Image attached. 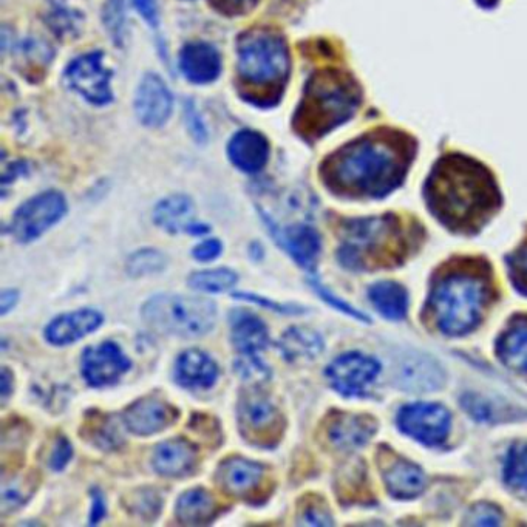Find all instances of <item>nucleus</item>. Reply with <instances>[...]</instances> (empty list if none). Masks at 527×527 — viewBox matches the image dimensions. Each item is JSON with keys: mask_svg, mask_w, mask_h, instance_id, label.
Here are the masks:
<instances>
[{"mask_svg": "<svg viewBox=\"0 0 527 527\" xmlns=\"http://www.w3.org/2000/svg\"><path fill=\"white\" fill-rule=\"evenodd\" d=\"M504 480L512 489L527 493V441L510 447L504 464Z\"/></svg>", "mask_w": 527, "mask_h": 527, "instance_id": "473e14b6", "label": "nucleus"}, {"mask_svg": "<svg viewBox=\"0 0 527 527\" xmlns=\"http://www.w3.org/2000/svg\"><path fill=\"white\" fill-rule=\"evenodd\" d=\"M231 339L238 353L257 354L268 347V328L254 314L242 310L234 311L231 314Z\"/></svg>", "mask_w": 527, "mask_h": 527, "instance_id": "a878e982", "label": "nucleus"}, {"mask_svg": "<svg viewBox=\"0 0 527 527\" xmlns=\"http://www.w3.org/2000/svg\"><path fill=\"white\" fill-rule=\"evenodd\" d=\"M467 526H498L501 524V512L492 504H476L467 514Z\"/></svg>", "mask_w": 527, "mask_h": 527, "instance_id": "ea45409f", "label": "nucleus"}, {"mask_svg": "<svg viewBox=\"0 0 527 527\" xmlns=\"http://www.w3.org/2000/svg\"><path fill=\"white\" fill-rule=\"evenodd\" d=\"M144 322L167 336L195 339L212 331L217 322V306L197 296H157L143 308Z\"/></svg>", "mask_w": 527, "mask_h": 527, "instance_id": "0eeeda50", "label": "nucleus"}, {"mask_svg": "<svg viewBox=\"0 0 527 527\" xmlns=\"http://www.w3.org/2000/svg\"><path fill=\"white\" fill-rule=\"evenodd\" d=\"M240 432L255 446L272 447L283 432V419L274 405L259 391H249L238 404Z\"/></svg>", "mask_w": 527, "mask_h": 527, "instance_id": "6e6552de", "label": "nucleus"}, {"mask_svg": "<svg viewBox=\"0 0 527 527\" xmlns=\"http://www.w3.org/2000/svg\"><path fill=\"white\" fill-rule=\"evenodd\" d=\"M238 276L231 269H214V271L194 272L189 277V286L206 293H221L228 291L237 283Z\"/></svg>", "mask_w": 527, "mask_h": 527, "instance_id": "72a5a7b5", "label": "nucleus"}, {"mask_svg": "<svg viewBox=\"0 0 527 527\" xmlns=\"http://www.w3.org/2000/svg\"><path fill=\"white\" fill-rule=\"evenodd\" d=\"M484 7H490V5L497 4V0H478Z\"/></svg>", "mask_w": 527, "mask_h": 527, "instance_id": "864d4df0", "label": "nucleus"}, {"mask_svg": "<svg viewBox=\"0 0 527 527\" xmlns=\"http://www.w3.org/2000/svg\"><path fill=\"white\" fill-rule=\"evenodd\" d=\"M136 10L146 19L147 24L153 28L158 27V8L155 0H132Z\"/></svg>", "mask_w": 527, "mask_h": 527, "instance_id": "09e8293b", "label": "nucleus"}, {"mask_svg": "<svg viewBox=\"0 0 527 527\" xmlns=\"http://www.w3.org/2000/svg\"><path fill=\"white\" fill-rule=\"evenodd\" d=\"M124 501H126L124 504H126L130 514L138 515V517L146 518V520L157 518L161 507H163L160 495L153 489L136 490V492L127 495Z\"/></svg>", "mask_w": 527, "mask_h": 527, "instance_id": "c9c22d12", "label": "nucleus"}, {"mask_svg": "<svg viewBox=\"0 0 527 527\" xmlns=\"http://www.w3.org/2000/svg\"><path fill=\"white\" fill-rule=\"evenodd\" d=\"M232 163L248 174H255L265 167L269 157V144L265 136L252 130H242L232 138L228 147Z\"/></svg>", "mask_w": 527, "mask_h": 527, "instance_id": "5701e85b", "label": "nucleus"}, {"mask_svg": "<svg viewBox=\"0 0 527 527\" xmlns=\"http://www.w3.org/2000/svg\"><path fill=\"white\" fill-rule=\"evenodd\" d=\"M299 523L305 526H331L333 520L322 503H306L300 512Z\"/></svg>", "mask_w": 527, "mask_h": 527, "instance_id": "a19ab883", "label": "nucleus"}, {"mask_svg": "<svg viewBox=\"0 0 527 527\" xmlns=\"http://www.w3.org/2000/svg\"><path fill=\"white\" fill-rule=\"evenodd\" d=\"M215 515V501L204 489H192L178 498L177 518L187 526H203L211 523Z\"/></svg>", "mask_w": 527, "mask_h": 527, "instance_id": "c756f323", "label": "nucleus"}, {"mask_svg": "<svg viewBox=\"0 0 527 527\" xmlns=\"http://www.w3.org/2000/svg\"><path fill=\"white\" fill-rule=\"evenodd\" d=\"M212 7L226 16H243L254 10L259 0H209Z\"/></svg>", "mask_w": 527, "mask_h": 527, "instance_id": "79ce46f5", "label": "nucleus"}, {"mask_svg": "<svg viewBox=\"0 0 527 527\" xmlns=\"http://www.w3.org/2000/svg\"><path fill=\"white\" fill-rule=\"evenodd\" d=\"M279 245L288 252L302 268L313 269L320 254V237L316 229L308 225H293L280 229L268 225Z\"/></svg>", "mask_w": 527, "mask_h": 527, "instance_id": "dca6fc26", "label": "nucleus"}, {"mask_svg": "<svg viewBox=\"0 0 527 527\" xmlns=\"http://www.w3.org/2000/svg\"><path fill=\"white\" fill-rule=\"evenodd\" d=\"M93 495V510H92V520L90 523L95 524L98 521L102 520L104 514H106V503H104V498H102L101 492H92Z\"/></svg>", "mask_w": 527, "mask_h": 527, "instance_id": "8fccbe9b", "label": "nucleus"}, {"mask_svg": "<svg viewBox=\"0 0 527 527\" xmlns=\"http://www.w3.org/2000/svg\"><path fill=\"white\" fill-rule=\"evenodd\" d=\"M382 476L388 493L398 500H412L421 495L425 487L422 470L399 456L382 461Z\"/></svg>", "mask_w": 527, "mask_h": 527, "instance_id": "f3484780", "label": "nucleus"}, {"mask_svg": "<svg viewBox=\"0 0 527 527\" xmlns=\"http://www.w3.org/2000/svg\"><path fill=\"white\" fill-rule=\"evenodd\" d=\"M376 432V422L367 415H339L328 424L327 436L340 450H354L367 444Z\"/></svg>", "mask_w": 527, "mask_h": 527, "instance_id": "4be33fe9", "label": "nucleus"}, {"mask_svg": "<svg viewBox=\"0 0 527 527\" xmlns=\"http://www.w3.org/2000/svg\"><path fill=\"white\" fill-rule=\"evenodd\" d=\"M283 357L288 362L313 361L323 351V340L316 331L308 328H289L279 342Z\"/></svg>", "mask_w": 527, "mask_h": 527, "instance_id": "c85d7f7f", "label": "nucleus"}, {"mask_svg": "<svg viewBox=\"0 0 527 527\" xmlns=\"http://www.w3.org/2000/svg\"><path fill=\"white\" fill-rule=\"evenodd\" d=\"M84 430H87L84 435L85 438L90 439V442H93L99 449L113 450L121 446V442H123V438L119 436L112 419L107 418V416L98 415L95 418H90L87 429Z\"/></svg>", "mask_w": 527, "mask_h": 527, "instance_id": "f704fd0d", "label": "nucleus"}, {"mask_svg": "<svg viewBox=\"0 0 527 527\" xmlns=\"http://www.w3.org/2000/svg\"><path fill=\"white\" fill-rule=\"evenodd\" d=\"M36 487H38V476L36 475H17L4 478L2 490H0L2 514H10V512L24 506L30 500Z\"/></svg>", "mask_w": 527, "mask_h": 527, "instance_id": "2f4dec72", "label": "nucleus"}, {"mask_svg": "<svg viewBox=\"0 0 527 527\" xmlns=\"http://www.w3.org/2000/svg\"><path fill=\"white\" fill-rule=\"evenodd\" d=\"M410 249L401 221L393 215L347 221L342 226L339 260L350 269L399 265Z\"/></svg>", "mask_w": 527, "mask_h": 527, "instance_id": "423d86ee", "label": "nucleus"}, {"mask_svg": "<svg viewBox=\"0 0 527 527\" xmlns=\"http://www.w3.org/2000/svg\"><path fill=\"white\" fill-rule=\"evenodd\" d=\"M425 198L438 220L458 232L478 231L501 203L489 170L461 155L438 161L425 184Z\"/></svg>", "mask_w": 527, "mask_h": 527, "instance_id": "f03ea898", "label": "nucleus"}, {"mask_svg": "<svg viewBox=\"0 0 527 527\" xmlns=\"http://www.w3.org/2000/svg\"><path fill=\"white\" fill-rule=\"evenodd\" d=\"M129 368V359L113 342L87 348L82 354V374L92 387L115 384Z\"/></svg>", "mask_w": 527, "mask_h": 527, "instance_id": "ddd939ff", "label": "nucleus"}, {"mask_svg": "<svg viewBox=\"0 0 527 527\" xmlns=\"http://www.w3.org/2000/svg\"><path fill=\"white\" fill-rule=\"evenodd\" d=\"M106 24L115 41L119 42L124 25L123 5L119 4V0H110L106 11Z\"/></svg>", "mask_w": 527, "mask_h": 527, "instance_id": "37998d69", "label": "nucleus"}, {"mask_svg": "<svg viewBox=\"0 0 527 527\" xmlns=\"http://www.w3.org/2000/svg\"><path fill=\"white\" fill-rule=\"evenodd\" d=\"M497 353L507 368L527 374V316L512 320L501 333Z\"/></svg>", "mask_w": 527, "mask_h": 527, "instance_id": "cd10ccee", "label": "nucleus"}, {"mask_svg": "<svg viewBox=\"0 0 527 527\" xmlns=\"http://www.w3.org/2000/svg\"><path fill=\"white\" fill-rule=\"evenodd\" d=\"M413 157L402 138L364 136L337 150L320 167L323 183L345 197H384L404 180Z\"/></svg>", "mask_w": 527, "mask_h": 527, "instance_id": "f257e3e1", "label": "nucleus"}, {"mask_svg": "<svg viewBox=\"0 0 527 527\" xmlns=\"http://www.w3.org/2000/svg\"><path fill=\"white\" fill-rule=\"evenodd\" d=\"M381 365L373 357L347 353L331 362L327 378L331 387L344 396H362L378 378Z\"/></svg>", "mask_w": 527, "mask_h": 527, "instance_id": "9b49d317", "label": "nucleus"}, {"mask_svg": "<svg viewBox=\"0 0 527 527\" xmlns=\"http://www.w3.org/2000/svg\"><path fill=\"white\" fill-rule=\"evenodd\" d=\"M396 379L405 390L427 391L441 385L442 373L430 357L412 354L398 365Z\"/></svg>", "mask_w": 527, "mask_h": 527, "instance_id": "bb28decb", "label": "nucleus"}, {"mask_svg": "<svg viewBox=\"0 0 527 527\" xmlns=\"http://www.w3.org/2000/svg\"><path fill=\"white\" fill-rule=\"evenodd\" d=\"M234 299L249 300V302L259 303V305L266 306L269 310L280 311L283 314H299L303 313V308L297 305H279L276 302H269V300L263 299V297L254 296V294L235 293L232 294Z\"/></svg>", "mask_w": 527, "mask_h": 527, "instance_id": "49530a36", "label": "nucleus"}, {"mask_svg": "<svg viewBox=\"0 0 527 527\" xmlns=\"http://www.w3.org/2000/svg\"><path fill=\"white\" fill-rule=\"evenodd\" d=\"M265 469L259 463L245 458H229L221 463L217 472L221 489L234 497H245L259 486Z\"/></svg>", "mask_w": 527, "mask_h": 527, "instance_id": "aec40b11", "label": "nucleus"}, {"mask_svg": "<svg viewBox=\"0 0 527 527\" xmlns=\"http://www.w3.org/2000/svg\"><path fill=\"white\" fill-rule=\"evenodd\" d=\"M510 279L521 294L527 296V240L507 257Z\"/></svg>", "mask_w": 527, "mask_h": 527, "instance_id": "58836bf2", "label": "nucleus"}, {"mask_svg": "<svg viewBox=\"0 0 527 527\" xmlns=\"http://www.w3.org/2000/svg\"><path fill=\"white\" fill-rule=\"evenodd\" d=\"M17 299H19L17 291H13V289H5L2 296H0V313H2V316H5V314L16 305Z\"/></svg>", "mask_w": 527, "mask_h": 527, "instance_id": "3c124183", "label": "nucleus"}, {"mask_svg": "<svg viewBox=\"0 0 527 527\" xmlns=\"http://www.w3.org/2000/svg\"><path fill=\"white\" fill-rule=\"evenodd\" d=\"M166 266V257L155 249H143L130 255L127 260V272L132 277L149 276L160 272Z\"/></svg>", "mask_w": 527, "mask_h": 527, "instance_id": "e433bc0d", "label": "nucleus"}, {"mask_svg": "<svg viewBox=\"0 0 527 527\" xmlns=\"http://www.w3.org/2000/svg\"><path fill=\"white\" fill-rule=\"evenodd\" d=\"M221 249L223 246L218 240H206V242L195 246L192 254H194V259L200 260V262H211V260L217 259Z\"/></svg>", "mask_w": 527, "mask_h": 527, "instance_id": "de8ad7c7", "label": "nucleus"}, {"mask_svg": "<svg viewBox=\"0 0 527 527\" xmlns=\"http://www.w3.org/2000/svg\"><path fill=\"white\" fill-rule=\"evenodd\" d=\"M73 449L70 442L65 438H59L56 442L55 449L51 453L50 466L53 470H62L67 466L68 461L72 459Z\"/></svg>", "mask_w": 527, "mask_h": 527, "instance_id": "a18cd8bd", "label": "nucleus"}, {"mask_svg": "<svg viewBox=\"0 0 527 527\" xmlns=\"http://www.w3.org/2000/svg\"><path fill=\"white\" fill-rule=\"evenodd\" d=\"M361 104V90L347 73L325 68L306 84L294 115V130L303 140H319L345 123Z\"/></svg>", "mask_w": 527, "mask_h": 527, "instance_id": "39448f33", "label": "nucleus"}, {"mask_svg": "<svg viewBox=\"0 0 527 527\" xmlns=\"http://www.w3.org/2000/svg\"><path fill=\"white\" fill-rule=\"evenodd\" d=\"M238 89L257 106H272L282 98L288 81V47L271 28H252L238 38Z\"/></svg>", "mask_w": 527, "mask_h": 527, "instance_id": "7ed1b4c3", "label": "nucleus"}, {"mask_svg": "<svg viewBox=\"0 0 527 527\" xmlns=\"http://www.w3.org/2000/svg\"><path fill=\"white\" fill-rule=\"evenodd\" d=\"M65 76L73 89L95 106H106L113 101L110 89L112 73L104 64L101 51H93L75 59L67 68Z\"/></svg>", "mask_w": 527, "mask_h": 527, "instance_id": "9d476101", "label": "nucleus"}, {"mask_svg": "<svg viewBox=\"0 0 527 527\" xmlns=\"http://www.w3.org/2000/svg\"><path fill=\"white\" fill-rule=\"evenodd\" d=\"M177 419V410L155 396L136 401L127 408L123 416L126 429L140 436L155 435L174 424Z\"/></svg>", "mask_w": 527, "mask_h": 527, "instance_id": "4468645a", "label": "nucleus"}, {"mask_svg": "<svg viewBox=\"0 0 527 527\" xmlns=\"http://www.w3.org/2000/svg\"><path fill=\"white\" fill-rule=\"evenodd\" d=\"M234 370L243 381L251 385H262L271 378V371L260 361L257 354H242L234 364Z\"/></svg>", "mask_w": 527, "mask_h": 527, "instance_id": "4c0bfd02", "label": "nucleus"}, {"mask_svg": "<svg viewBox=\"0 0 527 527\" xmlns=\"http://www.w3.org/2000/svg\"><path fill=\"white\" fill-rule=\"evenodd\" d=\"M311 286H313L314 291H316L317 294H319L320 297H322L323 300H327L330 305L336 306L337 310L342 311V313L350 314V316L356 317V319H362L364 320V314L359 313V311L354 310V308H351L348 303L342 302V300L337 299V297L333 296V293H330L325 286L320 285L319 282H317L316 279H311Z\"/></svg>", "mask_w": 527, "mask_h": 527, "instance_id": "c03bdc74", "label": "nucleus"}, {"mask_svg": "<svg viewBox=\"0 0 527 527\" xmlns=\"http://www.w3.org/2000/svg\"><path fill=\"white\" fill-rule=\"evenodd\" d=\"M101 313L95 310H79L56 317L45 328V337L53 345H70L101 327Z\"/></svg>", "mask_w": 527, "mask_h": 527, "instance_id": "6ab92c4d", "label": "nucleus"}, {"mask_svg": "<svg viewBox=\"0 0 527 527\" xmlns=\"http://www.w3.org/2000/svg\"><path fill=\"white\" fill-rule=\"evenodd\" d=\"M399 429L425 446H438L450 432V415L436 404H413L402 408L398 416Z\"/></svg>", "mask_w": 527, "mask_h": 527, "instance_id": "f8f14e48", "label": "nucleus"}, {"mask_svg": "<svg viewBox=\"0 0 527 527\" xmlns=\"http://www.w3.org/2000/svg\"><path fill=\"white\" fill-rule=\"evenodd\" d=\"M370 300L376 310L391 320L404 319L407 314L408 297L405 289L399 283L379 282L371 286Z\"/></svg>", "mask_w": 527, "mask_h": 527, "instance_id": "7c9ffc66", "label": "nucleus"}, {"mask_svg": "<svg viewBox=\"0 0 527 527\" xmlns=\"http://www.w3.org/2000/svg\"><path fill=\"white\" fill-rule=\"evenodd\" d=\"M487 271L464 263L442 272L433 283L427 308L436 327L447 336H463L475 330L489 305Z\"/></svg>", "mask_w": 527, "mask_h": 527, "instance_id": "20e7f679", "label": "nucleus"}, {"mask_svg": "<svg viewBox=\"0 0 527 527\" xmlns=\"http://www.w3.org/2000/svg\"><path fill=\"white\" fill-rule=\"evenodd\" d=\"M180 68L189 81L206 84L214 81L220 73V55L212 45L195 42L181 51Z\"/></svg>", "mask_w": 527, "mask_h": 527, "instance_id": "b1692460", "label": "nucleus"}, {"mask_svg": "<svg viewBox=\"0 0 527 527\" xmlns=\"http://www.w3.org/2000/svg\"><path fill=\"white\" fill-rule=\"evenodd\" d=\"M13 391V374L7 367L2 368V398L7 399Z\"/></svg>", "mask_w": 527, "mask_h": 527, "instance_id": "603ef678", "label": "nucleus"}, {"mask_svg": "<svg viewBox=\"0 0 527 527\" xmlns=\"http://www.w3.org/2000/svg\"><path fill=\"white\" fill-rule=\"evenodd\" d=\"M197 452L194 446L183 439L161 442L153 453V469L169 478H180L194 469Z\"/></svg>", "mask_w": 527, "mask_h": 527, "instance_id": "393cba45", "label": "nucleus"}, {"mask_svg": "<svg viewBox=\"0 0 527 527\" xmlns=\"http://www.w3.org/2000/svg\"><path fill=\"white\" fill-rule=\"evenodd\" d=\"M172 95L166 82L157 75H147L136 93L135 109L141 123L149 127H160L172 112Z\"/></svg>", "mask_w": 527, "mask_h": 527, "instance_id": "2eb2a0df", "label": "nucleus"}, {"mask_svg": "<svg viewBox=\"0 0 527 527\" xmlns=\"http://www.w3.org/2000/svg\"><path fill=\"white\" fill-rule=\"evenodd\" d=\"M195 209L191 198L174 195L161 201L155 208V223L170 234L187 232L192 235L208 234V226L198 225L194 218Z\"/></svg>", "mask_w": 527, "mask_h": 527, "instance_id": "a211bd4d", "label": "nucleus"}, {"mask_svg": "<svg viewBox=\"0 0 527 527\" xmlns=\"http://www.w3.org/2000/svg\"><path fill=\"white\" fill-rule=\"evenodd\" d=\"M67 212L65 198L59 192H44L17 209L11 221V234L17 242L30 243L58 223Z\"/></svg>", "mask_w": 527, "mask_h": 527, "instance_id": "1a4fd4ad", "label": "nucleus"}, {"mask_svg": "<svg viewBox=\"0 0 527 527\" xmlns=\"http://www.w3.org/2000/svg\"><path fill=\"white\" fill-rule=\"evenodd\" d=\"M218 367L208 354L200 350H187L178 357L175 379L189 390H206L217 382Z\"/></svg>", "mask_w": 527, "mask_h": 527, "instance_id": "412c9836", "label": "nucleus"}]
</instances>
